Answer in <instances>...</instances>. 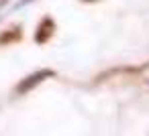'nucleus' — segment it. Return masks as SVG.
Masks as SVG:
<instances>
[{"label": "nucleus", "instance_id": "obj_2", "mask_svg": "<svg viewBox=\"0 0 149 136\" xmlns=\"http://www.w3.org/2000/svg\"><path fill=\"white\" fill-rule=\"evenodd\" d=\"M51 33H53V21L51 19H43L39 29H37V33H35V41L37 43H45L51 37Z\"/></svg>", "mask_w": 149, "mask_h": 136}, {"label": "nucleus", "instance_id": "obj_3", "mask_svg": "<svg viewBox=\"0 0 149 136\" xmlns=\"http://www.w3.org/2000/svg\"><path fill=\"white\" fill-rule=\"evenodd\" d=\"M33 0H21V2L17 4V8H23V6H27V4H31Z\"/></svg>", "mask_w": 149, "mask_h": 136}, {"label": "nucleus", "instance_id": "obj_1", "mask_svg": "<svg viewBox=\"0 0 149 136\" xmlns=\"http://www.w3.org/2000/svg\"><path fill=\"white\" fill-rule=\"evenodd\" d=\"M55 73L51 71V69H41V71H37V73H31L29 77H25L19 85H17V93H27V91H31L35 85H39L41 81H45V79H49V77H53Z\"/></svg>", "mask_w": 149, "mask_h": 136}]
</instances>
